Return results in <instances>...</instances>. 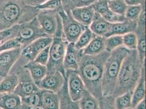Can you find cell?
<instances>
[{
  "instance_id": "obj_37",
  "label": "cell",
  "mask_w": 146,
  "mask_h": 109,
  "mask_svg": "<svg viewBox=\"0 0 146 109\" xmlns=\"http://www.w3.org/2000/svg\"><path fill=\"white\" fill-rule=\"evenodd\" d=\"M94 12L103 15L109 11L108 0H99L91 5Z\"/></svg>"
},
{
  "instance_id": "obj_13",
  "label": "cell",
  "mask_w": 146,
  "mask_h": 109,
  "mask_svg": "<svg viewBox=\"0 0 146 109\" xmlns=\"http://www.w3.org/2000/svg\"><path fill=\"white\" fill-rule=\"evenodd\" d=\"M52 37L45 36L38 38L22 49L21 56H23L28 62L34 61L37 54L51 45L52 42Z\"/></svg>"
},
{
  "instance_id": "obj_3",
  "label": "cell",
  "mask_w": 146,
  "mask_h": 109,
  "mask_svg": "<svg viewBox=\"0 0 146 109\" xmlns=\"http://www.w3.org/2000/svg\"><path fill=\"white\" fill-rule=\"evenodd\" d=\"M145 67V64L143 65L140 62L136 50H130L122 62L112 97L115 98L128 92H133Z\"/></svg>"
},
{
  "instance_id": "obj_27",
  "label": "cell",
  "mask_w": 146,
  "mask_h": 109,
  "mask_svg": "<svg viewBox=\"0 0 146 109\" xmlns=\"http://www.w3.org/2000/svg\"><path fill=\"white\" fill-rule=\"evenodd\" d=\"M98 1L99 0H62V6L66 12H69L75 8L91 6Z\"/></svg>"
},
{
  "instance_id": "obj_16",
  "label": "cell",
  "mask_w": 146,
  "mask_h": 109,
  "mask_svg": "<svg viewBox=\"0 0 146 109\" xmlns=\"http://www.w3.org/2000/svg\"><path fill=\"white\" fill-rule=\"evenodd\" d=\"M111 25L102 15L95 13L89 28L94 35L106 38L111 29Z\"/></svg>"
},
{
  "instance_id": "obj_5",
  "label": "cell",
  "mask_w": 146,
  "mask_h": 109,
  "mask_svg": "<svg viewBox=\"0 0 146 109\" xmlns=\"http://www.w3.org/2000/svg\"><path fill=\"white\" fill-rule=\"evenodd\" d=\"M68 44L63 33L62 21L60 17L57 31L53 36L52 42L50 45L49 61L46 66L47 72L59 71L66 77L63 62Z\"/></svg>"
},
{
  "instance_id": "obj_11",
  "label": "cell",
  "mask_w": 146,
  "mask_h": 109,
  "mask_svg": "<svg viewBox=\"0 0 146 109\" xmlns=\"http://www.w3.org/2000/svg\"><path fill=\"white\" fill-rule=\"evenodd\" d=\"M66 77L59 71L47 72L38 87L40 90L58 93L64 85Z\"/></svg>"
},
{
  "instance_id": "obj_36",
  "label": "cell",
  "mask_w": 146,
  "mask_h": 109,
  "mask_svg": "<svg viewBox=\"0 0 146 109\" xmlns=\"http://www.w3.org/2000/svg\"><path fill=\"white\" fill-rule=\"evenodd\" d=\"M102 16L105 20H106L108 22H109L111 24L123 22L127 20L124 15L118 14L117 13L111 11L110 10L105 13Z\"/></svg>"
},
{
  "instance_id": "obj_6",
  "label": "cell",
  "mask_w": 146,
  "mask_h": 109,
  "mask_svg": "<svg viewBox=\"0 0 146 109\" xmlns=\"http://www.w3.org/2000/svg\"><path fill=\"white\" fill-rule=\"evenodd\" d=\"M17 28L15 39L21 44L22 49L38 38L49 36L42 29L36 17L28 22L17 25Z\"/></svg>"
},
{
  "instance_id": "obj_46",
  "label": "cell",
  "mask_w": 146,
  "mask_h": 109,
  "mask_svg": "<svg viewBox=\"0 0 146 109\" xmlns=\"http://www.w3.org/2000/svg\"><path fill=\"white\" fill-rule=\"evenodd\" d=\"M0 109H1V108H0Z\"/></svg>"
},
{
  "instance_id": "obj_41",
  "label": "cell",
  "mask_w": 146,
  "mask_h": 109,
  "mask_svg": "<svg viewBox=\"0 0 146 109\" xmlns=\"http://www.w3.org/2000/svg\"><path fill=\"white\" fill-rule=\"evenodd\" d=\"M127 6L145 5V0H124Z\"/></svg>"
},
{
  "instance_id": "obj_1",
  "label": "cell",
  "mask_w": 146,
  "mask_h": 109,
  "mask_svg": "<svg viewBox=\"0 0 146 109\" xmlns=\"http://www.w3.org/2000/svg\"><path fill=\"white\" fill-rule=\"evenodd\" d=\"M110 54L104 51L100 54L94 56L82 54L77 70L87 90L99 102L103 98L102 84L104 67Z\"/></svg>"
},
{
  "instance_id": "obj_35",
  "label": "cell",
  "mask_w": 146,
  "mask_h": 109,
  "mask_svg": "<svg viewBox=\"0 0 146 109\" xmlns=\"http://www.w3.org/2000/svg\"><path fill=\"white\" fill-rule=\"evenodd\" d=\"M36 7L39 10H58L62 8V0H47Z\"/></svg>"
},
{
  "instance_id": "obj_31",
  "label": "cell",
  "mask_w": 146,
  "mask_h": 109,
  "mask_svg": "<svg viewBox=\"0 0 146 109\" xmlns=\"http://www.w3.org/2000/svg\"><path fill=\"white\" fill-rule=\"evenodd\" d=\"M42 92L43 90H40L29 96L21 98L22 104L30 106L41 107Z\"/></svg>"
},
{
  "instance_id": "obj_4",
  "label": "cell",
  "mask_w": 146,
  "mask_h": 109,
  "mask_svg": "<svg viewBox=\"0 0 146 109\" xmlns=\"http://www.w3.org/2000/svg\"><path fill=\"white\" fill-rule=\"evenodd\" d=\"M129 51L122 46L110 53L104 67L102 84L103 97H112L122 62Z\"/></svg>"
},
{
  "instance_id": "obj_24",
  "label": "cell",
  "mask_w": 146,
  "mask_h": 109,
  "mask_svg": "<svg viewBox=\"0 0 146 109\" xmlns=\"http://www.w3.org/2000/svg\"><path fill=\"white\" fill-rule=\"evenodd\" d=\"M18 84V77L15 73L7 75L0 82V93H14Z\"/></svg>"
},
{
  "instance_id": "obj_42",
  "label": "cell",
  "mask_w": 146,
  "mask_h": 109,
  "mask_svg": "<svg viewBox=\"0 0 146 109\" xmlns=\"http://www.w3.org/2000/svg\"><path fill=\"white\" fill-rule=\"evenodd\" d=\"M134 109H146V100L145 99L141 100L140 102L138 103Z\"/></svg>"
},
{
  "instance_id": "obj_17",
  "label": "cell",
  "mask_w": 146,
  "mask_h": 109,
  "mask_svg": "<svg viewBox=\"0 0 146 109\" xmlns=\"http://www.w3.org/2000/svg\"><path fill=\"white\" fill-rule=\"evenodd\" d=\"M23 67L28 70L32 79L37 86L47 73V69L45 66L42 65L34 61L27 62Z\"/></svg>"
},
{
  "instance_id": "obj_28",
  "label": "cell",
  "mask_w": 146,
  "mask_h": 109,
  "mask_svg": "<svg viewBox=\"0 0 146 109\" xmlns=\"http://www.w3.org/2000/svg\"><path fill=\"white\" fill-rule=\"evenodd\" d=\"M94 36L90 28L87 27L74 43L75 48L79 50H82L88 45Z\"/></svg>"
},
{
  "instance_id": "obj_23",
  "label": "cell",
  "mask_w": 146,
  "mask_h": 109,
  "mask_svg": "<svg viewBox=\"0 0 146 109\" xmlns=\"http://www.w3.org/2000/svg\"><path fill=\"white\" fill-rule=\"evenodd\" d=\"M60 98V109H80L79 102L72 100L69 95L67 88V80L58 93Z\"/></svg>"
},
{
  "instance_id": "obj_40",
  "label": "cell",
  "mask_w": 146,
  "mask_h": 109,
  "mask_svg": "<svg viewBox=\"0 0 146 109\" xmlns=\"http://www.w3.org/2000/svg\"><path fill=\"white\" fill-rule=\"evenodd\" d=\"M49 49L50 46L44 49L37 54L34 61L43 66H46L49 59Z\"/></svg>"
},
{
  "instance_id": "obj_19",
  "label": "cell",
  "mask_w": 146,
  "mask_h": 109,
  "mask_svg": "<svg viewBox=\"0 0 146 109\" xmlns=\"http://www.w3.org/2000/svg\"><path fill=\"white\" fill-rule=\"evenodd\" d=\"M146 95V79L145 67L142 70L140 79L132 92L131 108H134L136 105L143 99H145Z\"/></svg>"
},
{
  "instance_id": "obj_12",
  "label": "cell",
  "mask_w": 146,
  "mask_h": 109,
  "mask_svg": "<svg viewBox=\"0 0 146 109\" xmlns=\"http://www.w3.org/2000/svg\"><path fill=\"white\" fill-rule=\"evenodd\" d=\"M21 48L14 49L0 53V78L9 74L13 66L21 57Z\"/></svg>"
},
{
  "instance_id": "obj_14",
  "label": "cell",
  "mask_w": 146,
  "mask_h": 109,
  "mask_svg": "<svg viewBox=\"0 0 146 109\" xmlns=\"http://www.w3.org/2000/svg\"><path fill=\"white\" fill-rule=\"evenodd\" d=\"M82 54V50L75 48L74 43H68L63 62L65 72L68 70L77 72Z\"/></svg>"
},
{
  "instance_id": "obj_20",
  "label": "cell",
  "mask_w": 146,
  "mask_h": 109,
  "mask_svg": "<svg viewBox=\"0 0 146 109\" xmlns=\"http://www.w3.org/2000/svg\"><path fill=\"white\" fill-rule=\"evenodd\" d=\"M21 98L15 94L0 93V108L1 109H21Z\"/></svg>"
},
{
  "instance_id": "obj_2",
  "label": "cell",
  "mask_w": 146,
  "mask_h": 109,
  "mask_svg": "<svg viewBox=\"0 0 146 109\" xmlns=\"http://www.w3.org/2000/svg\"><path fill=\"white\" fill-rule=\"evenodd\" d=\"M39 11L20 0H0V31L31 21Z\"/></svg>"
},
{
  "instance_id": "obj_38",
  "label": "cell",
  "mask_w": 146,
  "mask_h": 109,
  "mask_svg": "<svg viewBox=\"0 0 146 109\" xmlns=\"http://www.w3.org/2000/svg\"><path fill=\"white\" fill-rule=\"evenodd\" d=\"M18 48H21L18 41L15 38L10 39L0 44V53Z\"/></svg>"
},
{
  "instance_id": "obj_34",
  "label": "cell",
  "mask_w": 146,
  "mask_h": 109,
  "mask_svg": "<svg viewBox=\"0 0 146 109\" xmlns=\"http://www.w3.org/2000/svg\"><path fill=\"white\" fill-rule=\"evenodd\" d=\"M145 5H136L128 6L124 14V17L127 20L136 21L140 15L143 8Z\"/></svg>"
},
{
  "instance_id": "obj_21",
  "label": "cell",
  "mask_w": 146,
  "mask_h": 109,
  "mask_svg": "<svg viewBox=\"0 0 146 109\" xmlns=\"http://www.w3.org/2000/svg\"><path fill=\"white\" fill-rule=\"evenodd\" d=\"M105 39L106 38L103 37L95 35L88 45L82 50V54L90 56L97 55L101 54L105 51Z\"/></svg>"
},
{
  "instance_id": "obj_26",
  "label": "cell",
  "mask_w": 146,
  "mask_h": 109,
  "mask_svg": "<svg viewBox=\"0 0 146 109\" xmlns=\"http://www.w3.org/2000/svg\"><path fill=\"white\" fill-rule=\"evenodd\" d=\"M135 32L137 37L136 51L141 63L145 65L146 58V31L136 30Z\"/></svg>"
},
{
  "instance_id": "obj_30",
  "label": "cell",
  "mask_w": 146,
  "mask_h": 109,
  "mask_svg": "<svg viewBox=\"0 0 146 109\" xmlns=\"http://www.w3.org/2000/svg\"><path fill=\"white\" fill-rule=\"evenodd\" d=\"M122 46H123L122 36L113 35L106 38L105 39V50L109 53Z\"/></svg>"
},
{
  "instance_id": "obj_32",
  "label": "cell",
  "mask_w": 146,
  "mask_h": 109,
  "mask_svg": "<svg viewBox=\"0 0 146 109\" xmlns=\"http://www.w3.org/2000/svg\"><path fill=\"white\" fill-rule=\"evenodd\" d=\"M108 6L111 11L124 16L128 6L124 0H109Z\"/></svg>"
},
{
  "instance_id": "obj_9",
  "label": "cell",
  "mask_w": 146,
  "mask_h": 109,
  "mask_svg": "<svg viewBox=\"0 0 146 109\" xmlns=\"http://www.w3.org/2000/svg\"><path fill=\"white\" fill-rule=\"evenodd\" d=\"M58 10H40L36 18L44 33L53 37L57 31L60 19Z\"/></svg>"
},
{
  "instance_id": "obj_18",
  "label": "cell",
  "mask_w": 146,
  "mask_h": 109,
  "mask_svg": "<svg viewBox=\"0 0 146 109\" xmlns=\"http://www.w3.org/2000/svg\"><path fill=\"white\" fill-rule=\"evenodd\" d=\"M136 28L137 22L134 20H126L123 22L112 24L106 38L113 35L123 36L128 33L135 32Z\"/></svg>"
},
{
  "instance_id": "obj_43",
  "label": "cell",
  "mask_w": 146,
  "mask_h": 109,
  "mask_svg": "<svg viewBox=\"0 0 146 109\" xmlns=\"http://www.w3.org/2000/svg\"><path fill=\"white\" fill-rule=\"evenodd\" d=\"M47 0H32V6L36 7L42 3H44Z\"/></svg>"
},
{
  "instance_id": "obj_22",
  "label": "cell",
  "mask_w": 146,
  "mask_h": 109,
  "mask_svg": "<svg viewBox=\"0 0 146 109\" xmlns=\"http://www.w3.org/2000/svg\"><path fill=\"white\" fill-rule=\"evenodd\" d=\"M41 107L44 109H60V98L58 93L43 90Z\"/></svg>"
},
{
  "instance_id": "obj_29",
  "label": "cell",
  "mask_w": 146,
  "mask_h": 109,
  "mask_svg": "<svg viewBox=\"0 0 146 109\" xmlns=\"http://www.w3.org/2000/svg\"><path fill=\"white\" fill-rule=\"evenodd\" d=\"M132 92H128L114 98L115 109H125L131 107Z\"/></svg>"
},
{
  "instance_id": "obj_7",
  "label": "cell",
  "mask_w": 146,
  "mask_h": 109,
  "mask_svg": "<svg viewBox=\"0 0 146 109\" xmlns=\"http://www.w3.org/2000/svg\"><path fill=\"white\" fill-rule=\"evenodd\" d=\"M58 14L61 19L62 31L66 40L68 43H75L87 27L74 18L70 12H66L62 8L58 9Z\"/></svg>"
},
{
  "instance_id": "obj_25",
  "label": "cell",
  "mask_w": 146,
  "mask_h": 109,
  "mask_svg": "<svg viewBox=\"0 0 146 109\" xmlns=\"http://www.w3.org/2000/svg\"><path fill=\"white\" fill-rule=\"evenodd\" d=\"M79 104L80 109H100L99 101L87 90L80 99Z\"/></svg>"
},
{
  "instance_id": "obj_33",
  "label": "cell",
  "mask_w": 146,
  "mask_h": 109,
  "mask_svg": "<svg viewBox=\"0 0 146 109\" xmlns=\"http://www.w3.org/2000/svg\"><path fill=\"white\" fill-rule=\"evenodd\" d=\"M123 37V46L129 50H136L137 37L135 32L128 33Z\"/></svg>"
},
{
  "instance_id": "obj_10",
  "label": "cell",
  "mask_w": 146,
  "mask_h": 109,
  "mask_svg": "<svg viewBox=\"0 0 146 109\" xmlns=\"http://www.w3.org/2000/svg\"><path fill=\"white\" fill-rule=\"evenodd\" d=\"M66 78L68 93L71 99L74 102H79L87 90L84 82L76 71H66Z\"/></svg>"
},
{
  "instance_id": "obj_39",
  "label": "cell",
  "mask_w": 146,
  "mask_h": 109,
  "mask_svg": "<svg viewBox=\"0 0 146 109\" xmlns=\"http://www.w3.org/2000/svg\"><path fill=\"white\" fill-rule=\"evenodd\" d=\"M17 32V25L12 27L5 30L0 31V43H3L10 39L15 38Z\"/></svg>"
},
{
  "instance_id": "obj_15",
  "label": "cell",
  "mask_w": 146,
  "mask_h": 109,
  "mask_svg": "<svg viewBox=\"0 0 146 109\" xmlns=\"http://www.w3.org/2000/svg\"><path fill=\"white\" fill-rule=\"evenodd\" d=\"M70 13L77 21L87 27H89L91 24L95 14L91 5L74 8Z\"/></svg>"
},
{
  "instance_id": "obj_44",
  "label": "cell",
  "mask_w": 146,
  "mask_h": 109,
  "mask_svg": "<svg viewBox=\"0 0 146 109\" xmlns=\"http://www.w3.org/2000/svg\"><path fill=\"white\" fill-rule=\"evenodd\" d=\"M21 109H44L42 107H38V106H30L26 105H22Z\"/></svg>"
},
{
  "instance_id": "obj_45",
  "label": "cell",
  "mask_w": 146,
  "mask_h": 109,
  "mask_svg": "<svg viewBox=\"0 0 146 109\" xmlns=\"http://www.w3.org/2000/svg\"><path fill=\"white\" fill-rule=\"evenodd\" d=\"M134 109V108H131V107H130V108H127V109Z\"/></svg>"
},
{
  "instance_id": "obj_8",
  "label": "cell",
  "mask_w": 146,
  "mask_h": 109,
  "mask_svg": "<svg viewBox=\"0 0 146 109\" xmlns=\"http://www.w3.org/2000/svg\"><path fill=\"white\" fill-rule=\"evenodd\" d=\"M14 68L16 72L15 74L18 77V84L14 92L15 94L23 98L40 90L32 79L28 70L23 66L17 64Z\"/></svg>"
}]
</instances>
